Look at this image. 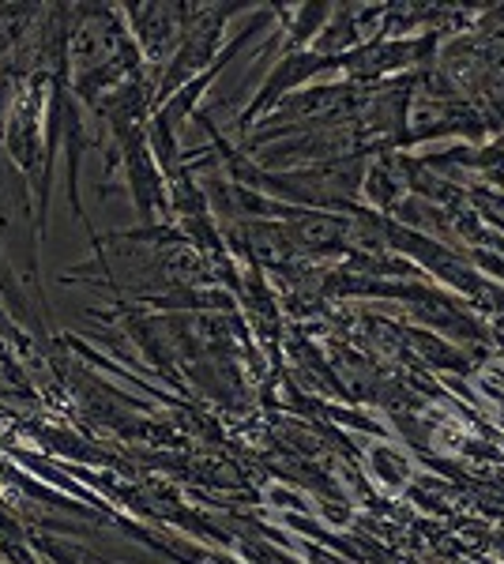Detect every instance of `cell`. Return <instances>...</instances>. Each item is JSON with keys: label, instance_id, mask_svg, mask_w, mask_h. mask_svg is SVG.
<instances>
[{"label": "cell", "instance_id": "obj_1", "mask_svg": "<svg viewBox=\"0 0 504 564\" xmlns=\"http://www.w3.org/2000/svg\"><path fill=\"white\" fill-rule=\"evenodd\" d=\"M490 87L497 90V95H504V57H497L490 65Z\"/></svg>", "mask_w": 504, "mask_h": 564}]
</instances>
